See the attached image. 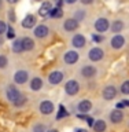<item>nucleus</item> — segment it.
<instances>
[{
	"instance_id": "obj_1",
	"label": "nucleus",
	"mask_w": 129,
	"mask_h": 132,
	"mask_svg": "<svg viewBox=\"0 0 129 132\" xmlns=\"http://www.w3.org/2000/svg\"><path fill=\"white\" fill-rule=\"evenodd\" d=\"M65 91L67 95H76L78 91H80V84H78V81H76V80L67 81L65 85Z\"/></svg>"
},
{
	"instance_id": "obj_2",
	"label": "nucleus",
	"mask_w": 129,
	"mask_h": 132,
	"mask_svg": "<svg viewBox=\"0 0 129 132\" xmlns=\"http://www.w3.org/2000/svg\"><path fill=\"white\" fill-rule=\"evenodd\" d=\"M21 96V94H19V91L15 88L14 85H10L7 88V99L10 102H12V103H15L16 101H18V98Z\"/></svg>"
},
{
	"instance_id": "obj_3",
	"label": "nucleus",
	"mask_w": 129,
	"mask_h": 132,
	"mask_svg": "<svg viewBox=\"0 0 129 132\" xmlns=\"http://www.w3.org/2000/svg\"><path fill=\"white\" fill-rule=\"evenodd\" d=\"M103 55H105V52H103V50H102V48H98V47L92 48V50L89 51V54H88L89 59H91V61H93V62H98V61H100L102 58H103Z\"/></svg>"
},
{
	"instance_id": "obj_4",
	"label": "nucleus",
	"mask_w": 129,
	"mask_h": 132,
	"mask_svg": "<svg viewBox=\"0 0 129 132\" xmlns=\"http://www.w3.org/2000/svg\"><path fill=\"white\" fill-rule=\"evenodd\" d=\"M109 26H110V23L106 18H99V19H96V22H95V29H96L98 32H106L107 29H109Z\"/></svg>"
},
{
	"instance_id": "obj_5",
	"label": "nucleus",
	"mask_w": 129,
	"mask_h": 132,
	"mask_svg": "<svg viewBox=\"0 0 129 132\" xmlns=\"http://www.w3.org/2000/svg\"><path fill=\"white\" fill-rule=\"evenodd\" d=\"M40 111L43 114H51L54 111V103L49 101H44L40 103Z\"/></svg>"
},
{
	"instance_id": "obj_6",
	"label": "nucleus",
	"mask_w": 129,
	"mask_h": 132,
	"mask_svg": "<svg viewBox=\"0 0 129 132\" xmlns=\"http://www.w3.org/2000/svg\"><path fill=\"white\" fill-rule=\"evenodd\" d=\"M78 54L76 51H67L65 54V56H63V59L66 63H69V65H72V63H76V62L78 61Z\"/></svg>"
},
{
	"instance_id": "obj_7",
	"label": "nucleus",
	"mask_w": 129,
	"mask_h": 132,
	"mask_svg": "<svg viewBox=\"0 0 129 132\" xmlns=\"http://www.w3.org/2000/svg\"><path fill=\"white\" fill-rule=\"evenodd\" d=\"M115 95H117V89H115V87H113V85H109L103 89V98L107 99V101H111Z\"/></svg>"
},
{
	"instance_id": "obj_8",
	"label": "nucleus",
	"mask_w": 129,
	"mask_h": 132,
	"mask_svg": "<svg viewBox=\"0 0 129 132\" xmlns=\"http://www.w3.org/2000/svg\"><path fill=\"white\" fill-rule=\"evenodd\" d=\"M124 43H125V39L121 36V35H115L113 39H111V47L115 48V50H119L122 48Z\"/></svg>"
},
{
	"instance_id": "obj_9",
	"label": "nucleus",
	"mask_w": 129,
	"mask_h": 132,
	"mask_svg": "<svg viewBox=\"0 0 129 132\" xmlns=\"http://www.w3.org/2000/svg\"><path fill=\"white\" fill-rule=\"evenodd\" d=\"M28 73L25 72V70H18V72L15 73V76H14V80L16 84H23V82H26L28 81Z\"/></svg>"
},
{
	"instance_id": "obj_10",
	"label": "nucleus",
	"mask_w": 129,
	"mask_h": 132,
	"mask_svg": "<svg viewBox=\"0 0 129 132\" xmlns=\"http://www.w3.org/2000/svg\"><path fill=\"white\" fill-rule=\"evenodd\" d=\"M36 25V16L35 15H26L22 21V26L26 28V29H32L33 26Z\"/></svg>"
},
{
	"instance_id": "obj_11",
	"label": "nucleus",
	"mask_w": 129,
	"mask_h": 132,
	"mask_svg": "<svg viewBox=\"0 0 129 132\" xmlns=\"http://www.w3.org/2000/svg\"><path fill=\"white\" fill-rule=\"evenodd\" d=\"M48 80L51 84H59V82L63 80V73L62 72H52L51 74H49V77H48Z\"/></svg>"
},
{
	"instance_id": "obj_12",
	"label": "nucleus",
	"mask_w": 129,
	"mask_h": 132,
	"mask_svg": "<svg viewBox=\"0 0 129 132\" xmlns=\"http://www.w3.org/2000/svg\"><path fill=\"white\" fill-rule=\"evenodd\" d=\"M63 28H65V30H67V32H73V30H76V29L78 28V22L74 18L66 19L65 23H63Z\"/></svg>"
},
{
	"instance_id": "obj_13",
	"label": "nucleus",
	"mask_w": 129,
	"mask_h": 132,
	"mask_svg": "<svg viewBox=\"0 0 129 132\" xmlns=\"http://www.w3.org/2000/svg\"><path fill=\"white\" fill-rule=\"evenodd\" d=\"M122 118H124V113L121 110H113L111 111V114H110V120H111V122H114V124H118V122H121L122 121Z\"/></svg>"
},
{
	"instance_id": "obj_14",
	"label": "nucleus",
	"mask_w": 129,
	"mask_h": 132,
	"mask_svg": "<svg viewBox=\"0 0 129 132\" xmlns=\"http://www.w3.org/2000/svg\"><path fill=\"white\" fill-rule=\"evenodd\" d=\"M81 73L84 77H93L95 74H96V68H95V66H91V65H87L82 68Z\"/></svg>"
},
{
	"instance_id": "obj_15",
	"label": "nucleus",
	"mask_w": 129,
	"mask_h": 132,
	"mask_svg": "<svg viewBox=\"0 0 129 132\" xmlns=\"http://www.w3.org/2000/svg\"><path fill=\"white\" fill-rule=\"evenodd\" d=\"M51 10H52L51 3H49V2H44V3H43V6H41V7H40V10H39V14H40L41 16H47V15H49Z\"/></svg>"
},
{
	"instance_id": "obj_16",
	"label": "nucleus",
	"mask_w": 129,
	"mask_h": 132,
	"mask_svg": "<svg viewBox=\"0 0 129 132\" xmlns=\"http://www.w3.org/2000/svg\"><path fill=\"white\" fill-rule=\"evenodd\" d=\"M72 43H73L74 47H77V48H82V47H84V44H85V37L82 36V35H76V36L73 37Z\"/></svg>"
},
{
	"instance_id": "obj_17",
	"label": "nucleus",
	"mask_w": 129,
	"mask_h": 132,
	"mask_svg": "<svg viewBox=\"0 0 129 132\" xmlns=\"http://www.w3.org/2000/svg\"><path fill=\"white\" fill-rule=\"evenodd\" d=\"M48 35V28L45 26V25H40V26H37L36 29H35V36L36 37H45Z\"/></svg>"
},
{
	"instance_id": "obj_18",
	"label": "nucleus",
	"mask_w": 129,
	"mask_h": 132,
	"mask_svg": "<svg viewBox=\"0 0 129 132\" xmlns=\"http://www.w3.org/2000/svg\"><path fill=\"white\" fill-rule=\"evenodd\" d=\"M92 109V103H91L89 101H81L80 103H78V110L81 111V113H88V111Z\"/></svg>"
},
{
	"instance_id": "obj_19",
	"label": "nucleus",
	"mask_w": 129,
	"mask_h": 132,
	"mask_svg": "<svg viewBox=\"0 0 129 132\" xmlns=\"http://www.w3.org/2000/svg\"><path fill=\"white\" fill-rule=\"evenodd\" d=\"M30 88L33 91H39L43 88V80H41L40 77H35V78H32V81H30Z\"/></svg>"
},
{
	"instance_id": "obj_20",
	"label": "nucleus",
	"mask_w": 129,
	"mask_h": 132,
	"mask_svg": "<svg viewBox=\"0 0 129 132\" xmlns=\"http://www.w3.org/2000/svg\"><path fill=\"white\" fill-rule=\"evenodd\" d=\"M22 47L25 51H30V50L35 47V41H33L30 37H23L22 39Z\"/></svg>"
},
{
	"instance_id": "obj_21",
	"label": "nucleus",
	"mask_w": 129,
	"mask_h": 132,
	"mask_svg": "<svg viewBox=\"0 0 129 132\" xmlns=\"http://www.w3.org/2000/svg\"><path fill=\"white\" fill-rule=\"evenodd\" d=\"M93 129H95V132H105V129H106V122L103 121V120H98V121H95L93 122Z\"/></svg>"
},
{
	"instance_id": "obj_22",
	"label": "nucleus",
	"mask_w": 129,
	"mask_h": 132,
	"mask_svg": "<svg viewBox=\"0 0 129 132\" xmlns=\"http://www.w3.org/2000/svg\"><path fill=\"white\" fill-rule=\"evenodd\" d=\"M12 51H14V52H21V51H23V47H22V40H21V39L15 40L14 43H12Z\"/></svg>"
},
{
	"instance_id": "obj_23",
	"label": "nucleus",
	"mask_w": 129,
	"mask_h": 132,
	"mask_svg": "<svg viewBox=\"0 0 129 132\" xmlns=\"http://www.w3.org/2000/svg\"><path fill=\"white\" fill-rule=\"evenodd\" d=\"M111 29H113V32H114V33L121 32L122 29H124V23H122V21H115V22L113 23V26H111Z\"/></svg>"
},
{
	"instance_id": "obj_24",
	"label": "nucleus",
	"mask_w": 129,
	"mask_h": 132,
	"mask_svg": "<svg viewBox=\"0 0 129 132\" xmlns=\"http://www.w3.org/2000/svg\"><path fill=\"white\" fill-rule=\"evenodd\" d=\"M49 15H51L52 18H61V16L63 15V12H62V10L59 7H54L51 10V12H49Z\"/></svg>"
},
{
	"instance_id": "obj_25",
	"label": "nucleus",
	"mask_w": 129,
	"mask_h": 132,
	"mask_svg": "<svg viewBox=\"0 0 129 132\" xmlns=\"http://www.w3.org/2000/svg\"><path fill=\"white\" fill-rule=\"evenodd\" d=\"M121 92L125 94V95H129V80L125 81V82L121 85Z\"/></svg>"
},
{
	"instance_id": "obj_26",
	"label": "nucleus",
	"mask_w": 129,
	"mask_h": 132,
	"mask_svg": "<svg viewBox=\"0 0 129 132\" xmlns=\"http://www.w3.org/2000/svg\"><path fill=\"white\" fill-rule=\"evenodd\" d=\"M84 15H85V12L84 11H81V10H78L77 12H76V15H74V19L77 21V22H80V21L84 18Z\"/></svg>"
},
{
	"instance_id": "obj_27",
	"label": "nucleus",
	"mask_w": 129,
	"mask_h": 132,
	"mask_svg": "<svg viewBox=\"0 0 129 132\" xmlns=\"http://www.w3.org/2000/svg\"><path fill=\"white\" fill-rule=\"evenodd\" d=\"M59 110H61V111H59V114L56 116V118H58V120H59V118H62V117H66V116L69 114L67 111H66V109H65L63 106H61V107H59Z\"/></svg>"
},
{
	"instance_id": "obj_28",
	"label": "nucleus",
	"mask_w": 129,
	"mask_h": 132,
	"mask_svg": "<svg viewBox=\"0 0 129 132\" xmlns=\"http://www.w3.org/2000/svg\"><path fill=\"white\" fill-rule=\"evenodd\" d=\"M7 66V58L4 56V55H0V68H6Z\"/></svg>"
},
{
	"instance_id": "obj_29",
	"label": "nucleus",
	"mask_w": 129,
	"mask_h": 132,
	"mask_svg": "<svg viewBox=\"0 0 129 132\" xmlns=\"http://www.w3.org/2000/svg\"><path fill=\"white\" fill-rule=\"evenodd\" d=\"M7 37H8V39H14V37H15V32H14V29H12L11 26L7 29Z\"/></svg>"
},
{
	"instance_id": "obj_30",
	"label": "nucleus",
	"mask_w": 129,
	"mask_h": 132,
	"mask_svg": "<svg viewBox=\"0 0 129 132\" xmlns=\"http://www.w3.org/2000/svg\"><path fill=\"white\" fill-rule=\"evenodd\" d=\"M33 132H45V127L39 124V125H36L35 128H33Z\"/></svg>"
},
{
	"instance_id": "obj_31",
	"label": "nucleus",
	"mask_w": 129,
	"mask_h": 132,
	"mask_svg": "<svg viewBox=\"0 0 129 132\" xmlns=\"http://www.w3.org/2000/svg\"><path fill=\"white\" fill-rule=\"evenodd\" d=\"M23 103H25V96H22V95H21V96L18 98V101H16L14 105H15V106H21V105H23Z\"/></svg>"
},
{
	"instance_id": "obj_32",
	"label": "nucleus",
	"mask_w": 129,
	"mask_h": 132,
	"mask_svg": "<svg viewBox=\"0 0 129 132\" xmlns=\"http://www.w3.org/2000/svg\"><path fill=\"white\" fill-rule=\"evenodd\" d=\"M6 23L3 22V21H0V35H2V33H4V30H6Z\"/></svg>"
},
{
	"instance_id": "obj_33",
	"label": "nucleus",
	"mask_w": 129,
	"mask_h": 132,
	"mask_svg": "<svg viewBox=\"0 0 129 132\" xmlns=\"http://www.w3.org/2000/svg\"><path fill=\"white\" fill-rule=\"evenodd\" d=\"M92 39H93V41H98V43H99V41L103 40V37H102V36H98V35H93Z\"/></svg>"
},
{
	"instance_id": "obj_34",
	"label": "nucleus",
	"mask_w": 129,
	"mask_h": 132,
	"mask_svg": "<svg viewBox=\"0 0 129 132\" xmlns=\"http://www.w3.org/2000/svg\"><path fill=\"white\" fill-rule=\"evenodd\" d=\"M8 18H10L11 21H14V19H15V15H14V11H10V12H8Z\"/></svg>"
},
{
	"instance_id": "obj_35",
	"label": "nucleus",
	"mask_w": 129,
	"mask_h": 132,
	"mask_svg": "<svg viewBox=\"0 0 129 132\" xmlns=\"http://www.w3.org/2000/svg\"><path fill=\"white\" fill-rule=\"evenodd\" d=\"M81 3L82 4H91V3H93V0H81Z\"/></svg>"
},
{
	"instance_id": "obj_36",
	"label": "nucleus",
	"mask_w": 129,
	"mask_h": 132,
	"mask_svg": "<svg viewBox=\"0 0 129 132\" xmlns=\"http://www.w3.org/2000/svg\"><path fill=\"white\" fill-rule=\"evenodd\" d=\"M65 2L67 3V4H73V3H76L77 0H65Z\"/></svg>"
},
{
	"instance_id": "obj_37",
	"label": "nucleus",
	"mask_w": 129,
	"mask_h": 132,
	"mask_svg": "<svg viewBox=\"0 0 129 132\" xmlns=\"http://www.w3.org/2000/svg\"><path fill=\"white\" fill-rule=\"evenodd\" d=\"M122 105H124V107H125V106L129 107V101H124V102H122Z\"/></svg>"
},
{
	"instance_id": "obj_38",
	"label": "nucleus",
	"mask_w": 129,
	"mask_h": 132,
	"mask_svg": "<svg viewBox=\"0 0 129 132\" xmlns=\"http://www.w3.org/2000/svg\"><path fill=\"white\" fill-rule=\"evenodd\" d=\"M76 132H88L87 129H82V128H78V129H76Z\"/></svg>"
},
{
	"instance_id": "obj_39",
	"label": "nucleus",
	"mask_w": 129,
	"mask_h": 132,
	"mask_svg": "<svg viewBox=\"0 0 129 132\" xmlns=\"http://www.w3.org/2000/svg\"><path fill=\"white\" fill-rule=\"evenodd\" d=\"M7 2H8V3H16L18 0H7Z\"/></svg>"
},
{
	"instance_id": "obj_40",
	"label": "nucleus",
	"mask_w": 129,
	"mask_h": 132,
	"mask_svg": "<svg viewBox=\"0 0 129 132\" xmlns=\"http://www.w3.org/2000/svg\"><path fill=\"white\" fill-rule=\"evenodd\" d=\"M0 44H3V39H2V37H0Z\"/></svg>"
},
{
	"instance_id": "obj_41",
	"label": "nucleus",
	"mask_w": 129,
	"mask_h": 132,
	"mask_svg": "<svg viewBox=\"0 0 129 132\" xmlns=\"http://www.w3.org/2000/svg\"><path fill=\"white\" fill-rule=\"evenodd\" d=\"M49 132H58L56 129H52V131H49Z\"/></svg>"
},
{
	"instance_id": "obj_42",
	"label": "nucleus",
	"mask_w": 129,
	"mask_h": 132,
	"mask_svg": "<svg viewBox=\"0 0 129 132\" xmlns=\"http://www.w3.org/2000/svg\"><path fill=\"white\" fill-rule=\"evenodd\" d=\"M0 8H2V2H0Z\"/></svg>"
},
{
	"instance_id": "obj_43",
	"label": "nucleus",
	"mask_w": 129,
	"mask_h": 132,
	"mask_svg": "<svg viewBox=\"0 0 129 132\" xmlns=\"http://www.w3.org/2000/svg\"><path fill=\"white\" fill-rule=\"evenodd\" d=\"M36 2H41V0H36Z\"/></svg>"
}]
</instances>
